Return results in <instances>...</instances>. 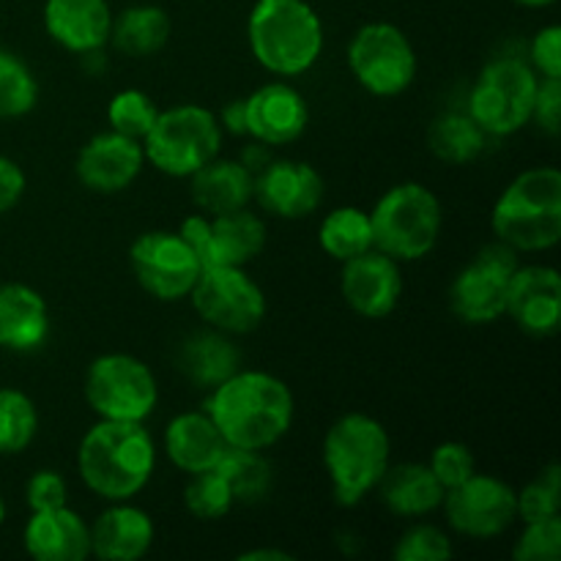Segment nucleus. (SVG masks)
<instances>
[{"instance_id":"9b49d317","label":"nucleus","mask_w":561,"mask_h":561,"mask_svg":"<svg viewBox=\"0 0 561 561\" xmlns=\"http://www.w3.org/2000/svg\"><path fill=\"white\" fill-rule=\"evenodd\" d=\"M190 299L197 316L225 334H247L266 318V294L244 266H206Z\"/></svg>"},{"instance_id":"e433bc0d","label":"nucleus","mask_w":561,"mask_h":561,"mask_svg":"<svg viewBox=\"0 0 561 561\" xmlns=\"http://www.w3.org/2000/svg\"><path fill=\"white\" fill-rule=\"evenodd\" d=\"M559 507H561V469L557 463H551L535 482H529V485L518 493V518L524 520V524L553 518V515H559Z\"/></svg>"},{"instance_id":"c03bdc74","label":"nucleus","mask_w":561,"mask_h":561,"mask_svg":"<svg viewBox=\"0 0 561 561\" xmlns=\"http://www.w3.org/2000/svg\"><path fill=\"white\" fill-rule=\"evenodd\" d=\"M25 173L20 164L9 157H0V214L11 211L25 195Z\"/></svg>"},{"instance_id":"f3484780","label":"nucleus","mask_w":561,"mask_h":561,"mask_svg":"<svg viewBox=\"0 0 561 561\" xmlns=\"http://www.w3.org/2000/svg\"><path fill=\"white\" fill-rule=\"evenodd\" d=\"M252 197L263 211L274 217L305 219L321 206L323 179L312 164L299 159H279L257 170Z\"/></svg>"},{"instance_id":"f8f14e48","label":"nucleus","mask_w":561,"mask_h":561,"mask_svg":"<svg viewBox=\"0 0 561 561\" xmlns=\"http://www.w3.org/2000/svg\"><path fill=\"white\" fill-rule=\"evenodd\" d=\"M129 263L140 288L159 301L186 299L203 272L201 257L179 230H148L137 236Z\"/></svg>"},{"instance_id":"20e7f679","label":"nucleus","mask_w":561,"mask_h":561,"mask_svg":"<svg viewBox=\"0 0 561 561\" xmlns=\"http://www.w3.org/2000/svg\"><path fill=\"white\" fill-rule=\"evenodd\" d=\"M493 233L515 252H546L561 239V173L531 168L510 181L491 214Z\"/></svg>"},{"instance_id":"1a4fd4ad","label":"nucleus","mask_w":561,"mask_h":561,"mask_svg":"<svg viewBox=\"0 0 561 561\" xmlns=\"http://www.w3.org/2000/svg\"><path fill=\"white\" fill-rule=\"evenodd\" d=\"M85 400L99 420L146 422L159 403L151 367L131 354H104L85 373Z\"/></svg>"},{"instance_id":"4468645a","label":"nucleus","mask_w":561,"mask_h":561,"mask_svg":"<svg viewBox=\"0 0 561 561\" xmlns=\"http://www.w3.org/2000/svg\"><path fill=\"white\" fill-rule=\"evenodd\" d=\"M444 515L458 535L491 540L518 520V493L491 474H471L458 488L444 493Z\"/></svg>"},{"instance_id":"423d86ee","label":"nucleus","mask_w":561,"mask_h":561,"mask_svg":"<svg viewBox=\"0 0 561 561\" xmlns=\"http://www.w3.org/2000/svg\"><path fill=\"white\" fill-rule=\"evenodd\" d=\"M442 203L431 186L405 181L381 195L370 211L373 244L398 263L431 255L442 236Z\"/></svg>"},{"instance_id":"37998d69","label":"nucleus","mask_w":561,"mask_h":561,"mask_svg":"<svg viewBox=\"0 0 561 561\" xmlns=\"http://www.w3.org/2000/svg\"><path fill=\"white\" fill-rule=\"evenodd\" d=\"M531 69L542 77H561V27L548 25L531 38Z\"/></svg>"},{"instance_id":"2f4dec72","label":"nucleus","mask_w":561,"mask_h":561,"mask_svg":"<svg viewBox=\"0 0 561 561\" xmlns=\"http://www.w3.org/2000/svg\"><path fill=\"white\" fill-rule=\"evenodd\" d=\"M214 469H217V474L228 482L236 502H261V499H266L268 491H272V466L263 458V453H255V449L228 447Z\"/></svg>"},{"instance_id":"2eb2a0df","label":"nucleus","mask_w":561,"mask_h":561,"mask_svg":"<svg viewBox=\"0 0 561 561\" xmlns=\"http://www.w3.org/2000/svg\"><path fill=\"white\" fill-rule=\"evenodd\" d=\"M340 290H343L345 305L356 316L370 318V321L387 318L398 307L400 296H403L400 263L394 257L383 255L381 250L362 252V255L343 263Z\"/></svg>"},{"instance_id":"0eeeda50","label":"nucleus","mask_w":561,"mask_h":561,"mask_svg":"<svg viewBox=\"0 0 561 561\" xmlns=\"http://www.w3.org/2000/svg\"><path fill=\"white\" fill-rule=\"evenodd\" d=\"M222 146V126L217 115L201 104H175L159 110L151 131L142 140L146 162L173 179H190L192 173L217 159Z\"/></svg>"},{"instance_id":"9d476101","label":"nucleus","mask_w":561,"mask_h":561,"mask_svg":"<svg viewBox=\"0 0 561 561\" xmlns=\"http://www.w3.org/2000/svg\"><path fill=\"white\" fill-rule=\"evenodd\" d=\"M348 69L373 96H400L416 77V53L398 25L370 22L351 38Z\"/></svg>"},{"instance_id":"ddd939ff","label":"nucleus","mask_w":561,"mask_h":561,"mask_svg":"<svg viewBox=\"0 0 561 561\" xmlns=\"http://www.w3.org/2000/svg\"><path fill=\"white\" fill-rule=\"evenodd\" d=\"M518 266V252L504 241L496 239L493 244L482 247L480 255L455 277L449 288V305L455 316L471 327L499 321L507 307L510 277Z\"/></svg>"},{"instance_id":"cd10ccee","label":"nucleus","mask_w":561,"mask_h":561,"mask_svg":"<svg viewBox=\"0 0 561 561\" xmlns=\"http://www.w3.org/2000/svg\"><path fill=\"white\" fill-rule=\"evenodd\" d=\"M179 367L195 387L211 392L217 383L233 376L241 367V351L228 340V334L208 329L197 332L181 345Z\"/></svg>"},{"instance_id":"c756f323","label":"nucleus","mask_w":561,"mask_h":561,"mask_svg":"<svg viewBox=\"0 0 561 561\" xmlns=\"http://www.w3.org/2000/svg\"><path fill=\"white\" fill-rule=\"evenodd\" d=\"M488 135L469 113H444L427 129V148L447 164H469L485 151Z\"/></svg>"},{"instance_id":"4be33fe9","label":"nucleus","mask_w":561,"mask_h":561,"mask_svg":"<svg viewBox=\"0 0 561 561\" xmlns=\"http://www.w3.org/2000/svg\"><path fill=\"white\" fill-rule=\"evenodd\" d=\"M153 520L129 502H110L91 524V557L102 561H137L153 546Z\"/></svg>"},{"instance_id":"a878e982","label":"nucleus","mask_w":561,"mask_h":561,"mask_svg":"<svg viewBox=\"0 0 561 561\" xmlns=\"http://www.w3.org/2000/svg\"><path fill=\"white\" fill-rule=\"evenodd\" d=\"M192 201L208 217L247 208L255 192V173L244 162L211 159L197 173L190 175Z\"/></svg>"},{"instance_id":"6e6552de","label":"nucleus","mask_w":561,"mask_h":561,"mask_svg":"<svg viewBox=\"0 0 561 561\" xmlns=\"http://www.w3.org/2000/svg\"><path fill=\"white\" fill-rule=\"evenodd\" d=\"M537 71L520 58H499L482 69L466 113L488 137H507L531 124L537 93Z\"/></svg>"},{"instance_id":"f03ea898","label":"nucleus","mask_w":561,"mask_h":561,"mask_svg":"<svg viewBox=\"0 0 561 561\" xmlns=\"http://www.w3.org/2000/svg\"><path fill=\"white\" fill-rule=\"evenodd\" d=\"M157 444L142 422L99 420L77 447V471L104 502H129L151 482Z\"/></svg>"},{"instance_id":"b1692460","label":"nucleus","mask_w":561,"mask_h":561,"mask_svg":"<svg viewBox=\"0 0 561 561\" xmlns=\"http://www.w3.org/2000/svg\"><path fill=\"white\" fill-rule=\"evenodd\" d=\"M266 247V225L250 208L208 217V236L203 247V268L206 266H247Z\"/></svg>"},{"instance_id":"aec40b11","label":"nucleus","mask_w":561,"mask_h":561,"mask_svg":"<svg viewBox=\"0 0 561 561\" xmlns=\"http://www.w3.org/2000/svg\"><path fill=\"white\" fill-rule=\"evenodd\" d=\"M113 11L107 0H47L44 27L64 49L88 55L102 49L113 31Z\"/></svg>"},{"instance_id":"4c0bfd02","label":"nucleus","mask_w":561,"mask_h":561,"mask_svg":"<svg viewBox=\"0 0 561 561\" xmlns=\"http://www.w3.org/2000/svg\"><path fill=\"white\" fill-rule=\"evenodd\" d=\"M453 557V542L438 526L414 524L400 535L394 546L398 561H447Z\"/></svg>"},{"instance_id":"f257e3e1","label":"nucleus","mask_w":561,"mask_h":561,"mask_svg":"<svg viewBox=\"0 0 561 561\" xmlns=\"http://www.w3.org/2000/svg\"><path fill=\"white\" fill-rule=\"evenodd\" d=\"M206 414L228 447L263 449L283 442L294 425V394L283 378L263 370H236L211 389Z\"/></svg>"},{"instance_id":"09e8293b","label":"nucleus","mask_w":561,"mask_h":561,"mask_svg":"<svg viewBox=\"0 0 561 561\" xmlns=\"http://www.w3.org/2000/svg\"><path fill=\"white\" fill-rule=\"evenodd\" d=\"M5 520V502H3V493H0V524Z\"/></svg>"},{"instance_id":"bb28decb","label":"nucleus","mask_w":561,"mask_h":561,"mask_svg":"<svg viewBox=\"0 0 561 561\" xmlns=\"http://www.w3.org/2000/svg\"><path fill=\"white\" fill-rule=\"evenodd\" d=\"M376 491L381 493L387 510H392L400 518H425L433 510L442 507L444 493H447L427 463H400L387 469Z\"/></svg>"},{"instance_id":"5701e85b","label":"nucleus","mask_w":561,"mask_h":561,"mask_svg":"<svg viewBox=\"0 0 561 561\" xmlns=\"http://www.w3.org/2000/svg\"><path fill=\"white\" fill-rule=\"evenodd\" d=\"M49 307L36 288L25 283L0 285V348L27 354L47 343Z\"/></svg>"},{"instance_id":"a18cd8bd","label":"nucleus","mask_w":561,"mask_h":561,"mask_svg":"<svg viewBox=\"0 0 561 561\" xmlns=\"http://www.w3.org/2000/svg\"><path fill=\"white\" fill-rule=\"evenodd\" d=\"M230 135H247V104L244 99H233V102L225 107L222 124Z\"/></svg>"},{"instance_id":"a211bd4d","label":"nucleus","mask_w":561,"mask_h":561,"mask_svg":"<svg viewBox=\"0 0 561 561\" xmlns=\"http://www.w3.org/2000/svg\"><path fill=\"white\" fill-rule=\"evenodd\" d=\"M504 316L535 337H548L561 321V277L553 266H518L507 285Z\"/></svg>"},{"instance_id":"c9c22d12","label":"nucleus","mask_w":561,"mask_h":561,"mask_svg":"<svg viewBox=\"0 0 561 561\" xmlns=\"http://www.w3.org/2000/svg\"><path fill=\"white\" fill-rule=\"evenodd\" d=\"M190 477L192 480L184 491V504L197 520H219L233 510V493H230L228 482L217 474V469Z\"/></svg>"},{"instance_id":"a19ab883","label":"nucleus","mask_w":561,"mask_h":561,"mask_svg":"<svg viewBox=\"0 0 561 561\" xmlns=\"http://www.w3.org/2000/svg\"><path fill=\"white\" fill-rule=\"evenodd\" d=\"M66 499H69V488H66V480L58 474V471L42 469L27 480L25 502L27 507H31V513L64 507Z\"/></svg>"},{"instance_id":"ea45409f","label":"nucleus","mask_w":561,"mask_h":561,"mask_svg":"<svg viewBox=\"0 0 561 561\" xmlns=\"http://www.w3.org/2000/svg\"><path fill=\"white\" fill-rule=\"evenodd\" d=\"M427 466H431L433 477L442 482L444 491H453V488H458L460 482H466L477 471L474 455H471V449L460 442L438 444V447L433 449L431 463Z\"/></svg>"},{"instance_id":"72a5a7b5","label":"nucleus","mask_w":561,"mask_h":561,"mask_svg":"<svg viewBox=\"0 0 561 561\" xmlns=\"http://www.w3.org/2000/svg\"><path fill=\"white\" fill-rule=\"evenodd\" d=\"M38 102V85L33 71L16 55L0 49V118L27 115Z\"/></svg>"},{"instance_id":"393cba45","label":"nucleus","mask_w":561,"mask_h":561,"mask_svg":"<svg viewBox=\"0 0 561 561\" xmlns=\"http://www.w3.org/2000/svg\"><path fill=\"white\" fill-rule=\"evenodd\" d=\"M225 449H228V442L206 411H186L168 422L164 453L173 460L175 469L186 471V474L211 471Z\"/></svg>"},{"instance_id":"412c9836","label":"nucleus","mask_w":561,"mask_h":561,"mask_svg":"<svg viewBox=\"0 0 561 561\" xmlns=\"http://www.w3.org/2000/svg\"><path fill=\"white\" fill-rule=\"evenodd\" d=\"M22 542L36 561H85L91 557V526L69 504L38 510L27 518Z\"/></svg>"},{"instance_id":"7c9ffc66","label":"nucleus","mask_w":561,"mask_h":561,"mask_svg":"<svg viewBox=\"0 0 561 561\" xmlns=\"http://www.w3.org/2000/svg\"><path fill=\"white\" fill-rule=\"evenodd\" d=\"M318 241H321L323 252L340 263L351 261V257L362 255L367 250H376L370 214L356 206L334 208V211L323 217Z\"/></svg>"},{"instance_id":"473e14b6","label":"nucleus","mask_w":561,"mask_h":561,"mask_svg":"<svg viewBox=\"0 0 561 561\" xmlns=\"http://www.w3.org/2000/svg\"><path fill=\"white\" fill-rule=\"evenodd\" d=\"M38 433L36 403L20 389H0V455H20Z\"/></svg>"},{"instance_id":"79ce46f5","label":"nucleus","mask_w":561,"mask_h":561,"mask_svg":"<svg viewBox=\"0 0 561 561\" xmlns=\"http://www.w3.org/2000/svg\"><path fill=\"white\" fill-rule=\"evenodd\" d=\"M531 121L548 131L551 137L559 135L561 129V77H542L537 82L535 93V110H531Z\"/></svg>"},{"instance_id":"6ab92c4d","label":"nucleus","mask_w":561,"mask_h":561,"mask_svg":"<svg viewBox=\"0 0 561 561\" xmlns=\"http://www.w3.org/2000/svg\"><path fill=\"white\" fill-rule=\"evenodd\" d=\"M247 135L263 146H288L305 135L310 110L305 96L288 82H268L244 99Z\"/></svg>"},{"instance_id":"c85d7f7f","label":"nucleus","mask_w":561,"mask_h":561,"mask_svg":"<svg viewBox=\"0 0 561 561\" xmlns=\"http://www.w3.org/2000/svg\"><path fill=\"white\" fill-rule=\"evenodd\" d=\"M170 38V16L159 5H129L113 16V31L110 42L118 53L129 58H148L159 53Z\"/></svg>"},{"instance_id":"39448f33","label":"nucleus","mask_w":561,"mask_h":561,"mask_svg":"<svg viewBox=\"0 0 561 561\" xmlns=\"http://www.w3.org/2000/svg\"><path fill=\"white\" fill-rule=\"evenodd\" d=\"M389 455L392 442L381 422L359 411L340 416L323 438V466L332 480L334 502L354 507L376 491L389 469Z\"/></svg>"},{"instance_id":"49530a36","label":"nucleus","mask_w":561,"mask_h":561,"mask_svg":"<svg viewBox=\"0 0 561 561\" xmlns=\"http://www.w3.org/2000/svg\"><path fill=\"white\" fill-rule=\"evenodd\" d=\"M239 561H290V553L277 551V548H255V551L241 553Z\"/></svg>"},{"instance_id":"dca6fc26","label":"nucleus","mask_w":561,"mask_h":561,"mask_svg":"<svg viewBox=\"0 0 561 561\" xmlns=\"http://www.w3.org/2000/svg\"><path fill=\"white\" fill-rule=\"evenodd\" d=\"M146 168L142 142L126 137L121 131H102L91 137L77 153V179L82 186L99 195H115L135 184L137 175Z\"/></svg>"},{"instance_id":"f704fd0d","label":"nucleus","mask_w":561,"mask_h":561,"mask_svg":"<svg viewBox=\"0 0 561 561\" xmlns=\"http://www.w3.org/2000/svg\"><path fill=\"white\" fill-rule=\"evenodd\" d=\"M159 110L151 102V96L137 88H126L118 91L107 104V121L110 129L121 131L126 137H135V140H146V135L151 131L153 121H157Z\"/></svg>"},{"instance_id":"7ed1b4c3","label":"nucleus","mask_w":561,"mask_h":561,"mask_svg":"<svg viewBox=\"0 0 561 561\" xmlns=\"http://www.w3.org/2000/svg\"><path fill=\"white\" fill-rule=\"evenodd\" d=\"M257 64L277 77H299L323 53V25L307 0H257L247 22Z\"/></svg>"},{"instance_id":"de8ad7c7","label":"nucleus","mask_w":561,"mask_h":561,"mask_svg":"<svg viewBox=\"0 0 561 561\" xmlns=\"http://www.w3.org/2000/svg\"><path fill=\"white\" fill-rule=\"evenodd\" d=\"M520 5H529V9H546V5L557 3V0H515Z\"/></svg>"},{"instance_id":"58836bf2","label":"nucleus","mask_w":561,"mask_h":561,"mask_svg":"<svg viewBox=\"0 0 561 561\" xmlns=\"http://www.w3.org/2000/svg\"><path fill=\"white\" fill-rule=\"evenodd\" d=\"M515 561H559L561 557V518L531 520L524 524V535L513 548Z\"/></svg>"}]
</instances>
